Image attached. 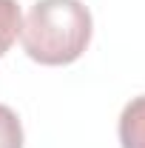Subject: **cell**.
<instances>
[{
	"label": "cell",
	"instance_id": "1",
	"mask_svg": "<svg viewBox=\"0 0 145 148\" xmlns=\"http://www.w3.org/2000/svg\"><path fill=\"white\" fill-rule=\"evenodd\" d=\"M20 43L40 66H68L91 43V12L80 0H37L20 26Z\"/></svg>",
	"mask_w": 145,
	"mask_h": 148
},
{
	"label": "cell",
	"instance_id": "2",
	"mask_svg": "<svg viewBox=\"0 0 145 148\" xmlns=\"http://www.w3.org/2000/svg\"><path fill=\"white\" fill-rule=\"evenodd\" d=\"M117 131L122 148H145V94L134 97L122 108Z\"/></svg>",
	"mask_w": 145,
	"mask_h": 148
},
{
	"label": "cell",
	"instance_id": "3",
	"mask_svg": "<svg viewBox=\"0 0 145 148\" xmlns=\"http://www.w3.org/2000/svg\"><path fill=\"white\" fill-rule=\"evenodd\" d=\"M20 26H23V17H20L17 0H0V57L17 40Z\"/></svg>",
	"mask_w": 145,
	"mask_h": 148
},
{
	"label": "cell",
	"instance_id": "4",
	"mask_svg": "<svg viewBox=\"0 0 145 148\" xmlns=\"http://www.w3.org/2000/svg\"><path fill=\"white\" fill-rule=\"evenodd\" d=\"M0 148H23V125L17 114L0 103Z\"/></svg>",
	"mask_w": 145,
	"mask_h": 148
}]
</instances>
